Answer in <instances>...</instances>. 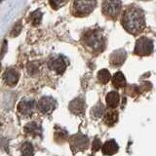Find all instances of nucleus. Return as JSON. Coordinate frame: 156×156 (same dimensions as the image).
<instances>
[{
	"label": "nucleus",
	"mask_w": 156,
	"mask_h": 156,
	"mask_svg": "<svg viewBox=\"0 0 156 156\" xmlns=\"http://www.w3.org/2000/svg\"><path fill=\"white\" fill-rule=\"evenodd\" d=\"M121 23L125 30L130 34L136 35L140 33L145 28V18L143 10L136 6L127 8L122 15Z\"/></svg>",
	"instance_id": "obj_1"
},
{
	"label": "nucleus",
	"mask_w": 156,
	"mask_h": 156,
	"mask_svg": "<svg viewBox=\"0 0 156 156\" xmlns=\"http://www.w3.org/2000/svg\"><path fill=\"white\" fill-rule=\"evenodd\" d=\"M81 42L85 49L93 54H99L105 49V39L99 29H92L84 33Z\"/></svg>",
	"instance_id": "obj_2"
},
{
	"label": "nucleus",
	"mask_w": 156,
	"mask_h": 156,
	"mask_svg": "<svg viewBox=\"0 0 156 156\" xmlns=\"http://www.w3.org/2000/svg\"><path fill=\"white\" fill-rule=\"evenodd\" d=\"M97 0H72L71 14L75 17H86L96 8Z\"/></svg>",
	"instance_id": "obj_3"
},
{
	"label": "nucleus",
	"mask_w": 156,
	"mask_h": 156,
	"mask_svg": "<svg viewBox=\"0 0 156 156\" xmlns=\"http://www.w3.org/2000/svg\"><path fill=\"white\" fill-rule=\"evenodd\" d=\"M121 8V0H104L101 6V12L106 18L115 20L119 16Z\"/></svg>",
	"instance_id": "obj_4"
},
{
	"label": "nucleus",
	"mask_w": 156,
	"mask_h": 156,
	"mask_svg": "<svg viewBox=\"0 0 156 156\" xmlns=\"http://www.w3.org/2000/svg\"><path fill=\"white\" fill-rule=\"evenodd\" d=\"M67 66H68V60L62 55L53 56L48 61L49 69L57 73V74H62L66 71Z\"/></svg>",
	"instance_id": "obj_5"
},
{
	"label": "nucleus",
	"mask_w": 156,
	"mask_h": 156,
	"mask_svg": "<svg viewBox=\"0 0 156 156\" xmlns=\"http://www.w3.org/2000/svg\"><path fill=\"white\" fill-rule=\"evenodd\" d=\"M69 146L73 153H76L78 151H84L89 147V139L85 135L77 133L70 136Z\"/></svg>",
	"instance_id": "obj_6"
},
{
	"label": "nucleus",
	"mask_w": 156,
	"mask_h": 156,
	"mask_svg": "<svg viewBox=\"0 0 156 156\" xmlns=\"http://www.w3.org/2000/svg\"><path fill=\"white\" fill-rule=\"evenodd\" d=\"M153 52V42L147 37H140L136 42L134 53L136 55L144 57L149 56Z\"/></svg>",
	"instance_id": "obj_7"
},
{
	"label": "nucleus",
	"mask_w": 156,
	"mask_h": 156,
	"mask_svg": "<svg viewBox=\"0 0 156 156\" xmlns=\"http://www.w3.org/2000/svg\"><path fill=\"white\" fill-rule=\"evenodd\" d=\"M57 106L56 100L52 97L44 96L37 102V108L42 114H50Z\"/></svg>",
	"instance_id": "obj_8"
},
{
	"label": "nucleus",
	"mask_w": 156,
	"mask_h": 156,
	"mask_svg": "<svg viewBox=\"0 0 156 156\" xmlns=\"http://www.w3.org/2000/svg\"><path fill=\"white\" fill-rule=\"evenodd\" d=\"M17 109L23 116H31L36 109V101L33 99H23L19 102Z\"/></svg>",
	"instance_id": "obj_9"
},
{
	"label": "nucleus",
	"mask_w": 156,
	"mask_h": 156,
	"mask_svg": "<svg viewBox=\"0 0 156 156\" xmlns=\"http://www.w3.org/2000/svg\"><path fill=\"white\" fill-rule=\"evenodd\" d=\"M20 72L16 68H8L3 74V81L9 87H14L18 84L20 80Z\"/></svg>",
	"instance_id": "obj_10"
},
{
	"label": "nucleus",
	"mask_w": 156,
	"mask_h": 156,
	"mask_svg": "<svg viewBox=\"0 0 156 156\" xmlns=\"http://www.w3.org/2000/svg\"><path fill=\"white\" fill-rule=\"evenodd\" d=\"M127 54L123 49L116 50L111 54L109 57V62L112 66H121L126 61Z\"/></svg>",
	"instance_id": "obj_11"
},
{
	"label": "nucleus",
	"mask_w": 156,
	"mask_h": 156,
	"mask_svg": "<svg viewBox=\"0 0 156 156\" xmlns=\"http://www.w3.org/2000/svg\"><path fill=\"white\" fill-rule=\"evenodd\" d=\"M69 110L76 115L84 113L85 110V101L82 97H78L69 102Z\"/></svg>",
	"instance_id": "obj_12"
},
{
	"label": "nucleus",
	"mask_w": 156,
	"mask_h": 156,
	"mask_svg": "<svg viewBox=\"0 0 156 156\" xmlns=\"http://www.w3.org/2000/svg\"><path fill=\"white\" fill-rule=\"evenodd\" d=\"M119 149V145L116 143L115 140H106L104 144L101 147V151L102 153L106 156H111L115 153H117V151Z\"/></svg>",
	"instance_id": "obj_13"
},
{
	"label": "nucleus",
	"mask_w": 156,
	"mask_h": 156,
	"mask_svg": "<svg viewBox=\"0 0 156 156\" xmlns=\"http://www.w3.org/2000/svg\"><path fill=\"white\" fill-rule=\"evenodd\" d=\"M105 101H106V105L108 108L114 109L119 105L120 96L116 91H111L109 93H107V95L105 97Z\"/></svg>",
	"instance_id": "obj_14"
},
{
	"label": "nucleus",
	"mask_w": 156,
	"mask_h": 156,
	"mask_svg": "<svg viewBox=\"0 0 156 156\" xmlns=\"http://www.w3.org/2000/svg\"><path fill=\"white\" fill-rule=\"evenodd\" d=\"M23 132L27 136H33V138L39 136L42 134L41 127L39 126L36 122H29V123H27L26 126H24Z\"/></svg>",
	"instance_id": "obj_15"
},
{
	"label": "nucleus",
	"mask_w": 156,
	"mask_h": 156,
	"mask_svg": "<svg viewBox=\"0 0 156 156\" xmlns=\"http://www.w3.org/2000/svg\"><path fill=\"white\" fill-rule=\"evenodd\" d=\"M118 121V112L116 110H109L105 112V114L104 116V123L108 126L111 127L115 125L116 122Z\"/></svg>",
	"instance_id": "obj_16"
},
{
	"label": "nucleus",
	"mask_w": 156,
	"mask_h": 156,
	"mask_svg": "<svg viewBox=\"0 0 156 156\" xmlns=\"http://www.w3.org/2000/svg\"><path fill=\"white\" fill-rule=\"evenodd\" d=\"M112 85L116 89H121L124 88L126 85V78L125 75L121 71H117L112 77Z\"/></svg>",
	"instance_id": "obj_17"
},
{
	"label": "nucleus",
	"mask_w": 156,
	"mask_h": 156,
	"mask_svg": "<svg viewBox=\"0 0 156 156\" xmlns=\"http://www.w3.org/2000/svg\"><path fill=\"white\" fill-rule=\"evenodd\" d=\"M105 105L99 102L98 105H96L94 107H92L91 109V115L93 118L95 119H100L102 116H105Z\"/></svg>",
	"instance_id": "obj_18"
},
{
	"label": "nucleus",
	"mask_w": 156,
	"mask_h": 156,
	"mask_svg": "<svg viewBox=\"0 0 156 156\" xmlns=\"http://www.w3.org/2000/svg\"><path fill=\"white\" fill-rule=\"evenodd\" d=\"M68 138V133L66 130L62 129V128H58L57 127L55 134H54V139L57 141L58 144H63Z\"/></svg>",
	"instance_id": "obj_19"
},
{
	"label": "nucleus",
	"mask_w": 156,
	"mask_h": 156,
	"mask_svg": "<svg viewBox=\"0 0 156 156\" xmlns=\"http://www.w3.org/2000/svg\"><path fill=\"white\" fill-rule=\"evenodd\" d=\"M98 80L101 83V84H106V83H108L110 78H111V75H110V72L104 68V69H101L99 72H98Z\"/></svg>",
	"instance_id": "obj_20"
},
{
	"label": "nucleus",
	"mask_w": 156,
	"mask_h": 156,
	"mask_svg": "<svg viewBox=\"0 0 156 156\" xmlns=\"http://www.w3.org/2000/svg\"><path fill=\"white\" fill-rule=\"evenodd\" d=\"M22 156H33L34 155V147L31 143L24 141L21 148Z\"/></svg>",
	"instance_id": "obj_21"
},
{
	"label": "nucleus",
	"mask_w": 156,
	"mask_h": 156,
	"mask_svg": "<svg viewBox=\"0 0 156 156\" xmlns=\"http://www.w3.org/2000/svg\"><path fill=\"white\" fill-rule=\"evenodd\" d=\"M41 20H42V12L40 10H36L30 14V21L31 23L33 26H38L39 23H41Z\"/></svg>",
	"instance_id": "obj_22"
},
{
	"label": "nucleus",
	"mask_w": 156,
	"mask_h": 156,
	"mask_svg": "<svg viewBox=\"0 0 156 156\" xmlns=\"http://www.w3.org/2000/svg\"><path fill=\"white\" fill-rule=\"evenodd\" d=\"M68 0H50V5L54 10H58L61 7L65 6Z\"/></svg>",
	"instance_id": "obj_23"
},
{
	"label": "nucleus",
	"mask_w": 156,
	"mask_h": 156,
	"mask_svg": "<svg viewBox=\"0 0 156 156\" xmlns=\"http://www.w3.org/2000/svg\"><path fill=\"white\" fill-rule=\"evenodd\" d=\"M101 147V140L99 139H95L94 140V143H93V146H92V148H93V151H98V150H100V148Z\"/></svg>",
	"instance_id": "obj_24"
}]
</instances>
